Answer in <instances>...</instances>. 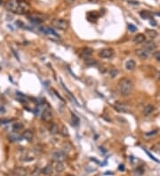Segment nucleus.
<instances>
[{"label": "nucleus", "mask_w": 160, "mask_h": 176, "mask_svg": "<svg viewBox=\"0 0 160 176\" xmlns=\"http://www.w3.org/2000/svg\"><path fill=\"white\" fill-rule=\"evenodd\" d=\"M8 11L16 14H28L30 11V6L24 0H8L5 4Z\"/></svg>", "instance_id": "f257e3e1"}, {"label": "nucleus", "mask_w": 160, "mask_h": 176, "mask_svg": "<svg viewBox=\"0 0 160 176\" xmlns=\"http://www.w3.org/2000/svg\"><path fill=\"white\" fill-rule=\"evenodd\" d=\"M117 90L120 92L122 96H128L130 95L134 90V84L133 81L127 78H121L117 83Z\"/></svg>", "instance_id": "f03ea898"}, {"label": "nucleus", "mask_w": 160, "mask_h": 176, "mask_svg": "<svg viewBox=\"0 0 160 176\" xmlns=\"http://www.w3.org/2000/svg\"><path fill=\"white\" fill-rule=\"evenodd\" d=\"M52 25L55 28V29L60 30H67L69 29V22L64 19H53L52 21Z\"/></svg>", "instance_id": "7ed1b4c3"}, {"label": "nucleus", "mask_w": 160, "mask_h": 176, "mask_svg": "<svg viewBox=\"0 0 160 176\" xmlns=\"http://www.w3.org/2000/svg\"><path fill=\"white\" fill-rule=\"evenodd\" d=\"M28 19H29L30 22H32L33 23H41L45 20V16L42 13H30L28 14Z\"/></svg>", "instance_id": "20e7f679"}, {"label": "nucleus", "mask_w": 160, "mask_h": 176, "mask_svg": "<svg viewBox=\"0 0 160 176\" xmlns=\"http://www.w3.org/2000/svg\"><path fill=\"white\" fill-rule=\"evenodd\" d=\"M52 157L56 162H63L67 158V155H66V152H64L63 150H56L52 154Z\"/></svg>", "instance_id": "39448f33"}, {"label": "nucleus", "mask_w": 160, "mask_h": 176, "mask_svg": "<svg viewBox=\"0 0 160 176\" xmlns=\"http://www.w3.org/2000/svg\"><path fill=\"white\" fill-rule=\"evenodd\" d=\"M115 51L112 48H104L100 51L99 56L102 59H110L114 56Z\"/></svg>", "instance_id": "423d86ee"}, {"label": "nucleus", "mask_w": 160, "mask_h": 176, "mask_svg": "<svg viewBox=\"0 0 160 176\" xmlns=\"http://www.w3.org/2000/svg\"><path fill=\"white\" fill-rule=\"evenodd\" d=\"M53 112H52V110L50 108H45L44 110H43V112H42V116H41V118L43 121L45 122H51L52 120H53Z\"/></svg>", "instance_id": "0eeeda50"}, {"label": "nucleus", "mask_w": 160, "mask_h": 176, "mask_svg": "<svg viewBox=\"0 0 160 176\" xmlns=\"http://www.w3.org/2000/svg\"><path fill=\"white\" fill-rule=\"evenodd\" d=\"M93 53V50L90 47H84L81 53H80V57L84 60H87L89 58H91V56Z\"/></svg>", "instance_id": "6e6552de"}, {"label": "nucleus", "mask_w": 160, "mask_h": 176, "mask_svg": "<svg viewBox=\"0 0 160 176\" xmlns=\"http://www.w3.org/2000/svg\"><path fill=\"white\" fill-rule=\"evenodd\" d=\"M135 54L137 56L142 59V60H147L149 57V52L147 51L146 49L144 48H140V49H137L135 51Z\"/></svg>", "instance_id": "1a4fd4ad"}, {"label": "nucleus", "mask_w": 160, "mask_h": 176, "mask_svg": "<svg viewBox=\"0 0 160 176\" xmlns=\"http://www.w3.org/2000/svg\"><path fill=\"white\" fill-rule=\"evenodd\" d=\"M115 108L117 111H119V112H123V113H127L130 111V109L129 107L123 103V102H120V101H117V102L115 103Z\"/></svg>", "instance_id": "9d476101"}, {"label": "nucleus", "mask_w": 160, "mask_h": 176, "mask_svg": "<svg viewBox=\"0 0 160 176\" xmlns=\"http://www.w3.org/2000/svg\"><path fill=\"white\" fill-rule=\"evenodd\" d=\"M28 171L24 167H16L13 171L14 176H27Z\"/></svg>", "instance_id": "9b49d317"}, {"label": "nucleus", "mask_w": 160, "mask_h": 176, "mask_svg": "<svg viewBox=\"0 0 160 176\" xmlns=\"http://www.w3.org/2000/svg\"><path fill=\"white\" fill-rule=\"evenodd\" d=\"M156 47H157V45H156V44L153 42V41H145L144 43H143V48L144 49H146L147 51H149V52H150V51H154L155 49H156Z\"/></svg>", "instance_id": "f8f14e48"}, {"label": "nucleus", "mask_w": 160, "mask_h": 176, "mask_svg": "<svg viewBox=\"0 0 160 176\" xmlns=\"http://www.w3.org/2000/svg\"><path fill=\"white\" fill-rule=\"evenodd\" d=\"M22 137L28 142H32L34 139V133L31 130H25L22 134Z\"/></svg>", "instance_id": "ddd939ff"}, {"label": "nucleus", "mask_w": 160, "mask_h": 176, "mask_svg": "<svg viewBox=\"0 0 160 176\" xmlns=\"http://www.w3.org/2000/svg\"><path fill=\"white\" fill-rule=\"evenodd\" d=\"M46 176H52L53 173V165L52 164H48L45 166V168L43 169L42 172Z\"/></svg>", "instance_id": "4468645a"}, {"label": "nucleus", "mask_w": 160, "mask_h": 176, "mask_svg": "<svg viewBox=\"0 0 160 176\" xmlns=\"http://www.w3.org/2000/svg\"><path fill=\"white\" fill-rule=\"evenodd\" d=\"M145 40H146V36H144V34H142V33L137 34L134 38V42L135 44H142L145 42Z\"/></svg>", "instance_id": "2eb2a0df"}, {"label": "nucleus", "mask_w": 160, "mask_h": 176, "mask_svg": "<svg viewBox=\"0 0 160 176\" xmlns=\"http://www.w3.org/2000/svg\"><path fill=\"white\" fill-rule=\"evenodd\" d=\"M125 67L127 70L129 71H132V70H134L136 67V63L134 60H128L126 63H125Z\"/></svg>", "instance_id": "dca6fc26"}, {"label": "nucleus", "mask_w": 160, "mask_h": 176, "mask_svg": "<svg viewBox=\"0 0 160 176\" xmlns=\"http://www.w3.org/2000/svg\"><path fill=\"white\" fill-rule=\"evenodd\" d=\"M49 132L52 134H57L60 132V129H59L58 125L55 124V123H51V125L49 126Z\"/></svg>", "instance_id": "f3484780"}, {"label": "nucleus", "mask_w": 160, "mask_h": 176, "mask_svg": "<svg viewBox=\"0 0 160 176\" xmlns=\"http://www.w3.org/2000/svg\"><path fill=\"white\" fill-rule=\"evenodd\" d=\"M154 110H155V107L153 105H151V104H149L146 107H144V109H143V114L145 116H149V115L151 114Z\"/></svg>", "instance_id": "a211bd4d"}, {"label": "nucleus", "mask_w": 160, "mask_h": 176, "mask_svg": "<svg viewBox=\"0 0 160 176\" xmlns=\"http://www.w3.org/2000/svg\"><path fill=\"white\" fill-rule=\"evenodd\" d=\"M54 168H55V171L57 173H61L65 169V165H64L63 162H56Z\"/></svg>", "instance_id": "6ab92c4d"}, {"label": "nucleus", "mask_w": 160, "mask_h": 176, "mask_svg": "<svg viewBox=\"0 0 160 176\" xmlns=\"http://www.w3.org/2000/svg\"><path fill=\"white\" fill-rule=\"evenodd\" d=\"M146 34L148 35V36L150 39H153L155 38L156 36H157V32L154 30H146Z\"/></svg>", "instance_id": "aec40b11"}, {"label": "nucleus", "mask_w": 160, "mask_h": 176, "mask_svg": "<svg viewBox=\"0 0 160 176\" xmlns=\"http://www.w3.org/2000/svg\"><path fill=\"white\" fill-rule=\"evenodd\" d=\"M60 133L62 136L64 137H69L70 136V133H69V130H68V128L66 127L65 125H62L61 128V130H60Z\"/></svg>", "instance_id": "412c9836"}, {"label": "nucleus", "mask_w": 160, "mask_h": 176, "mask_svg": "<svg viewBox=\"0 0 160 176\" xmlns=\"http://www.w3.org/2000/svg\"><path fill=\"white\" fill-rule=\"evenodd\" d=\"M99 16L100 15H99V13L97 12H90V13H87V18H88L89 21L91 20V18H93V21H95Z\"/></svg>", "instance_id": "4be33fe9"}, {"label": "nucleus", "mask_w": 160, "mask_h": 176, "mask_svg": "<svg viewBox=\"0 0 160 176\" xmlns=\"http://www.w3.org/2000/svg\"><path fill=\"white\" fill-rule=\"evenodd\" d=\"M13 128H14V130L15 132H19V131H21L23 129V125L22 123H15V124H14Z\"/></svg>", "instance_id": "5701e85b"}, {"label": "nucleus", "mask_w": 160, "mask_h": 176, "mask_svg": "<svg viewBox=\"0 0 160 176\" xmlns=\"http://www.w3.org/2000/svg\"><path fill=\"white\" fill-rule=\"evenodd\" d=\"M86 64L87 66H95V65H96V64H97V61L95 59L89 58V59L86 60Z\"/></svg>", "instance_id": "b1692460"}, {"label": "nucleus", "mask_w": 160, "mask_h": 176, "mask_svg": "<svg viewBox=\"0 0 160 176\" xmlns=\"http://www.w3.org/2000/svg\"><path fill=\"white\" fill-rule=\"evenodd\" d=\"M71 121L74 125H78L79 124V118L73 113H71Z\"/></svg>", "instance_id": "393cba45"}, {"label": "nucleus", "mask_w": 160, "mask_h": 176, "mask_svg": "<svg viewBox=\"0 0 160 176\" xmlns=\"http://www.w3.org/2000/svg\"><path fill=\"white\" fill-rule=\"evenodd\" d=\"M109 75H110V77H111V78H115V77H117V74H118V70H117V69H115V68H112V69H109Z\"/></svg>", "instance_id": "a878e982"}, {"label": "nucleus", "mask_w": 160, "mask_h": 176, "mask_svg": "<svg viewBox=\"0 0 160 176\" xmlns=\"http://www.w3.org/2000/svg\"><path fill=\"white\" fill-rule=\"evenodd\" d=\"M41 170L39 168H36L32 171V173H30V176H40L41 175Z\"/></svg>", "instance_id": "bb28decb"}, {"label": "nucleus", "mask_w": 160, "mask_h": 176, "mask_svg": "<svg viewBox=\"0 0 160 176\" xmlns=\"http://www.w3.org/2000/svg\"><path fill=\"white\" fill-rule=\"evenodd\" d=\"M140 16H142V19H148V18L149 17H152V16H150V13L147 11H142V12H140Z\"/></svg>", "instance_id": "cd10ccee"}, {"label": "nucleus", "mask_w": 160, "mask_h": 176, "mask_svg": "<svg viewBox=\"0 0 160 176\" xmlns=\"http://www.w3.org/2000/svg\"><path fill=\"white\" fill-rule=\"evenodd\" d=\"M153 57H154V59H155L157 61L160 62V51H156V52L153 53Z\"/></svg>", "instance_id": "c85d7f7f"}, {"label": "nucleus", "mask_w": 160, "mask_h": 176, "mask_svg": "<svg viewBox=\"0 0 160 176\" xmlns=\"http://www.w3.org/2000/svg\"><path fill=\"white\" fill-rule=\"evenodd\" d=\"M70 150H71V146L70 143H64L63 144V151L64 152H68Z\"/></svg>", "instance_id": "c756f323"}, {"label": "nucleus", "mask_w": 160, "mask_h": 176, "mask_svg": "<svg viewBox=\"0 0 160 176\" xmlns=\"http://www.w3.org/2000/svg\"><path fill=\"white\" fill-rule=\"evenodd\" d=\"M128 29L131 32H135L137 30V28L134 24H128Z\"/></svg>", "instance_id": "7c9ffc66"}, {"label": "nucleus", "mask_w": 160, "mask_h": 176, "mask_svg": "<svg viewBox=\"0 0 160 176\" xmlns=\"http://www.w3.org/2000/svg\"><path fill=\"white\" fill-rule=\"evenodd\" d=\"M157 132H158V130H154V131L150 132V133H148V134H147V135H148V136H150V135H154V134H157Z\"/></svg>", "instance_id": "2f4dec72"}, {"label": "nucleus", "mask_w": 160, "mask_h": 176, "mask_svg": "<svg viewBox=\"0 0 160 176\" xmlns=\"http://www.w3.org/2000/svg\"><path fill=\"white\" fill-rule=\"evenodd\" d=\"M65 2L67 5H73L75 3V0H65Z\"/></svg>", "instance_id": "473e14b6"}, {"label": "nucleus", "mask_w": 160, "mask_h": 176, "mask_svg": "<svg viewBox=\"0 0 160 176\" xmlns=\"http://www.w3.org/2000/svg\"><path fill=\"white\" fill-rule=\"evenodd\" d=\"M145 151H146V153H147V154H148V155H149V156L150 157H151V158H152V159H153L154 161H156V162H159V161H157V160L156 159V157H154V156H152L151 154H149V151H147L146 150H145Z\"/></svg>", "instance_id": "72a5a7b5"}, {"label": "nucleus", "mask_w": 160, "mask_h": 176, "mask_svg": "<svg viewBox=\"0 0 160 176\" xmlns=\"http://www.w3.org/2000/svg\"><path fill=\"white\" fill-rule=\"evenodd\" d=\"M119 170H120V171H124V170H125V165H119Z\"/></svg>", "instance_id": "f704fd0d"}, {"label": "nucleus", "mask_w": 160, "mask_h": 176, "mask_svg": "<svg viewBox=\"0 0 160 176\" xmlns=\"http://www.w3.org/2000/svg\"><path fill=\"white\" fill-rule=\"evenodd\" d=\"M152 25H153V26H156V22L153 21V20H152Z\"/></svg>", "instance_id": "c9c22d12"}, {"label": "nucleus", "mask_w": 160, "mask_h": 176, "mask_svg": "<svg viewBox=\"0 0 160 176\" xmlns=\"http://www.w3.org/2000/svg\"><path fill=\"white\" fill-rule=\"evenodd\" d=\"M156 146H157V147H158V150H160V144H157Z\"/></svg>", "instance_id": "e433bc0d"}, {"label": "nucleus", "mask_w": 160, "mask_h": 176, "mask_svg": "<svg viewBox=\"0 0 160 176\" xmlns=\"http://www.w3.org/2000/svg\"><path fill=\"white\" fill-rule=\"evenodd\" d=\"M90 1H91V2H93V3H95V2H97V0H90Z\"/></svg>", "instance_id": "4c0bfd02"}, {"label": "nucleus", "mask_w": 160, "mask_h": 176, "mask_svg": "<svg viewBox=\"0 0 160 176\" xmlns=\"http://www.w3.org/2000/svg\"><path fill=\"white\" fill-rule=\"evenodd\" d=\"M68 176H74V175H68Z\"/></svg>", "instance_id": "58836bf2"}]
</instances>
